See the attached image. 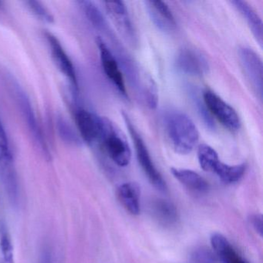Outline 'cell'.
Here are the masks:
<instances>
[{"mask_svg":"<svg viewBox=\"0 0 263 263\" xmlns=\"http://www.w3.org/2000/svg\"><path fill=\"white\" fill-rule=\"evenodd\" d=\"M198 159L200 166L205 172H212L218 161V153L216 151L206 144H202L198 147Z\"/></svg>","mask_w":263,"mask_h":263,"instance_id":"cell-19","label":"cell"},{"mask_svg":"<svg viewBox=\"0 0 263 263\" xmlns=\"http://www.w3.org/2000/svg\"><path fill=\"white\" fill-rule=\"evenodd\" d=\"M36 263H53V253L49 246H45L42 249Z\"/></svg>","mask_w":263,"mask_h":263,"instance_id":"cell-26","label":"cell"},{"mask_svg":"<svg viewBox=\"0 0 263 263\" xmlns=\"http://www.w3.org/2000/svg\"><path fill=\"white\" fill-rule=\"evenodd\" d=\"M81 8L84 11L87 19L97 28L104 30L106 28V21L98 7L90 1H79Z\"/></svg>","mask_w":263,"mask_h":263,"instance_id":"cell-20","label":"cell"},{"mask_svg":"<svg viewBox=\"0 0 263 263\" xmlns=\"http://www.w3.org/2000/svg\"><path fill=\"white\" fill-rule=\"evenodd\" d=\"M232 4L242 15L243 17L249 24L250 30H252L255 39L259 43L260 45H261L262 44V22H261V18L259 17L258 13L248 3L244 2V1L237 0V1H233Z\"/></svg>","mask_w":263,"mask_h":263,"instance_id":"cell-17","label":"cell"},{"mask_svg":"<svg viewBox=\"0 0 263 263\" xmlns=\"http://www.w3.org/2000/svg\"><path fill=\"white\" fill-rule=\"evenodd\" d=\"M126 126L128 129L130 138L135 144V152H136L137 158L141 165V168L144 171L146 176L148 178L150 182L156 187L158 190L165 192L167 190V184L163 178L162 175L159 171L157 169L156 166L154 164L153 160L149 153L147 146L144 144V140L135 128L133 123L130 121L127 115L123 114Z\"/></svg>","mask_w":263,"mask_h":263,"instance_id":"cell-3","label":"cell"},{"mask_svg":"<svg viewBox=\"0 0 263 263\" xmlns=\"http://www.w3.org/2000/svg\"><path fill=\"white\" fill-rule=\"evenodd\" d=\"M13 158V152L10 147V141L7 132L0 121V159H11Z\"/></svg>","mask_w":263,"mask_h":263,"instance_id":"cell-25","label":"cell"},{"mask_svg":"<svg viewBox=\"0 0 263 263\" xmlns=\"http://www.w3.org/2000/svg\"><path fill=\"white\" fill-rule=\"evenodd\" d=\"M239 58L246 76L261 99L262 95L263 68L261 58L252 49L246 47L240 49Z\"/></svg>","mask_w":263,"mask_h":263,"instance_id":"cell-10","label":"cell"},{"mask_svg":"<svg viewBox=\"0 0 263 263\" xmlns=\"http://www.w3.org/2000/svg\"><path fill=\"white\" fill-rule=\"evenodd\" d=\"M246 166L245 164L230 165L219 161L214 168L212 173L218 175V178L224 183L232 184V183L237 182L242 178L246 172Z\"/></svg>","mask_w":263,"mask_h":263,"instance_id":"cell-18","label":"cell"},{"mask_svg":"<svg viewBox=\"0 0 263 263\" xmlns=\"http://www.w3.org/2000/svg\"><path fill=\"white\" fill-rule=\"evenodd\" d=\"M45 38L55 65L61 73L68 80L73 92L77 93L78 91V81L73 63L66 53L59 40L54 35L47 32L45 33Z\"/></svg>","mask_w":263,"mask_h":263,"instance_id":"cell-7","label":"cell"},{"mask_svg":"<svg viewBox=\"0 0 263 263\" xmlns=\"http://www.w3.org/2000/svg\"><path fill=\"white\" fill-rule=\"evenodd\" d=\"M57 127L60 137L64 142L70 145H78L81 144L79 137L64 117H59L58 118Z\"/></svg>","mask_w":263,"mask_h":263,"instance_id":"cell-22","label":"cell"},{"mask_svg":"<svg viewBox=\"0 0 263 263\" xmlns=\"http://www.w3.org/2000/svg\"><path fill=\"white\" fill-rule=\"evenodd\" d=\"M74 119L80 135L89 144L99 143L104 132L106 118L98 116L84 108L74 111Z\"/></svg>","mask_w":263,"mask_h":263,"instance_id":"cell-6","label":"cell"},{"mask_svg":"<svg viewBox=\"0 0 263 263\" xmlns=\"http://www.w3.org/2000/svg\"><path fill=\"white\" fill-rule=\"evenodd\" d=\"M215 252L209 248L201 246L191 252L187 263H216Z\"/></svg>","mask_w":263,"mask_h":263,"instance_id":"cell-23","label":"cell"},{"mask_svg":"<svg viewBox=\"0 0 263 263\" xmlns=\"http://www.w3.org/2000/svg\"><path fill=\"white\" fill-rule=\"evenodd\" d=\"M99 143L117 165L126 167L130 164L132 160L130 146L124 135L107 118Z\"/></svg>","mask_w":263,"mask_h":263,"instance_id":"cell-2","label":"cell"},{"mask_svg":"<svg viewBox=\"0 0 263 263\" xmlns=\"http://www.w3.org/2000/svg\"><path fill=\"white\" fill-rule=\"evenodd\" d=\"M211 244L220 263H249L221 234L214 233L211 237Z\"/></svg>","mask_w":263,"mask_h":263,"instance_id":"cell-13","label":"cell"},{"mask_svg":"<svg viewBox=\"0 0 263 263\" xmlns=\"http://www.w3.org/2000/svg\"><path fill=\"white\" fill-rule=\"evenodd\" d=\"M167 138L180 155L190 154L199 140V132L190 117L180 111L170 112L164 118Z\"/></svg>","mask_w":263,"mask_h":263,"instance_id":"cell-1","label":"cell"},{"mask_svg":"<svg viewBox=\"0 0 263 263\" xmlns=\"http://www.w3.org/2000/svg\"><path fill=\"white\" fill-rule=\"evenodd\" d=\"M118 198L124 209L132 215L140 213V189L135 182L124 183L118 190Z\"/></svg>","mask_w":263,"mask_h":263,"instance_id":"cell-16","label":"cell"},{"mask_svg":"<svg viewBox=\"0 0 263 263\" xmlns=\"http://www.w3.org/2000/svg\"><path fill=\"white\" fill-rule=\"evenodd\" d=\"M203 101L209 113L228 130L232 132L239 130L241 122L235 109L212 90L203 93Z\"/></svg>","mask_w":263,"mask_h":263,"instance_id":"cell-5","label":"cell"},{"mask_svg":"<svg viewBox=\"0 0 263 263\" xmlns=\"http://www.w3.org/2000/svg\"><path fill=\"white\" fill-rule=\"evenodd\" d=\"M252 224L255 230L261 234V217L260 215H254L252 217Z\"/></svg>","mask_w":263,"mask_h":263,"instance_id":"cell-27","label":"cell"},{"mask_svg":"<svg viewBox=\"0 0 263 263\" xmlns=\"http://www.w3.org/2000/svg\"><path fill=\"white\" fill-rule=\"evenodd\" d=\"M97 44L99 49L100 58H101V65L104 73L110 80V82L116 87L118 91L123 96L127 97V87H126L124 75L120 69L119 64L116 58L101 38H98L97 40Z\"/></svg>","mask_w":263,"mask_h":263,"instance_id":"cell-9","label":"cell"},{"mask_svg":"<svg viewBox=\"0 0 263 263\" xmlns=\"http://www.w3.org/2000/svg\"><path fill=\"white\" fill-rule=\"evenodd\" d=\"M0 256L4 263H13V247L5 224H0Z\"/></svg>","mask_w":263,"mask_h":263,"instance_id":"cell-21","label":"cell"},{"mask_svg":"<svg viewBox=\"0 0 263 263\" xmlns=\"http://www.w3.org/2000/svg\"><path fill=\"white\" fill-rule=\"evenodd\" d=\"M27 8L30 11L36 16V18L43 22L47 24H52L54 21V17L50 11L47 10V7L44 4L37 1H27L25 3Z\"/></svg>","mask_w":263,"mask_h":263,"instance_id":"cell-24","label":"cell"},{"mask_svg":"<svg viewBox=\"0 0 263 263\" xmlns=\"http://www.w3.org/2000/svg\"><path fill=\"white\" fill-rule=\"evenodd\" d=\"M106 10L124 38L130 44H135L136 35L133 29L125 4L122 1L105 2Z\"/></svg>","mask_w":263,"mask_h":263,"instance_id":"cell-11","label":"cell"},{"mask_svg":"<svg viewBox=\"0 0 263 263\" xmlns=\"http://www.w3.org/2000/svg\"><path fill=\"white\" fill-rule=\"evenodd\" d=\"M10 81V87L13 89L16 102L21 109V112L22 113L24 120L27 122V127H28L31 135H33L35 142L36 143L43 154H44L46 158H50V151H49L47 141L43 135L42 129L36 119V115H35L30 98H28L24 89L21 87L19 83L16 80L11 78Z\"/></svg>","mask_w":263,"mask_h":263,"instance_id":"cell-4","label":"cell"},{"mask_svg":"<svg viewBox=\"0 0 263 263\" xmlns=\"http://www.w3.org/2000/svg\"><path fill=\"white\" fill-rule=\"evenodd\" d=\"M173 176L189 190L196 193H204L209 190V184L199 174L189 169L172 168Z\"/></svg>","mask_w":263,"mask_h":263,"instance_id":"cell-14","label":"cell"},{"mask_svg":"<svg viewBox=\"0 0 263 263\" xmlns=\"http://www.w3.org/2000/svg\"><path fill=\"white\" fill-rule=\"evenodd\" d=\"M175 66L179 71L193 77L204 76L209 70V61L205 57L192 48H184L178 52Z\"/></svg>","mask_w":263,"mask_h":263,"instance_id":"cell-8","label":"cell"},{"mask_svg":"<svg viewBox=\"0 0 263 263\" xmlns=\"http://www.w3.org/2000/svg\"><path fill=\"white\" fill-rule=\"evenodd\" d=\"M145 4L152 21L158 28L164 32L175 30L176 21L166 3L162 1H147Z\"/></svg>","mask_w":263,"mask_h":263,"instance_id":"cell-12","label":"cell"},{"mask_svg":"<svg viewBox=\"0 0 263 263\" xmlns=\"http://www.w3.org/2000/svg\"><path fill=\"white\" fill-rule=\"evenodd\" d=\"M154 218L164 227H172L178 220V213L172 202L164 199L155 200L151 204Z\"/></svg>","mask_w":263,"mask_h":263,"instance_id":"cell-15","label":"cell"}]
</instances>
